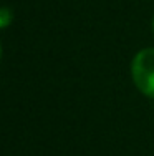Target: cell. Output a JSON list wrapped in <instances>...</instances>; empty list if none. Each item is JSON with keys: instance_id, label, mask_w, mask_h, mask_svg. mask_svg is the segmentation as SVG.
I'll return each mask as SVG.
<instances>
[{"instance_id": "6da1fadb", "label": "cell", "mask_w": 154, "mask_h": 156, "mask_svg": "<svg viewBox=\"0 0 154 156\" xmlns=\"http://www.w3.org/2000/svg\"><path fill=\"white\" fill-rule=\"evenodd\" d=\"M133 80L146 96L154 98V48H146L134 57Z\"/></svg>"}, {"instance_id": "7a4b0ae2", "label": "cell", "mask_w": 154, "mask_h": 156, "mask_svg": "<svg viewBox=\"0 0 154 156\" xmlns=\"http://www.w3.org/2000/svg\"><path fill=\"white\" fill-rule=\"evenodd\" d=\"M12 22V12L9 9H0V28L9 27Z\"/></svg>"}, {"instance_id": "3957f363", "label": "cell", "mask_w": 154, "mask_h": 156, "mask_svg": "<svg viewBox=\"0 0 154 156\" xmlns=\"http://www.w3.org/2000/svg\"><path fill=\"white\" fill-rule=\"evenodd\" d=\"M0 60H2V48H0Z\"/></svg>"}]
</instances>
